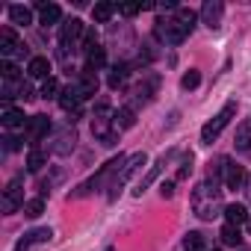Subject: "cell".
<instances>
[{
    "label": "cell",
    "mask_w": 251,
    "mask_h": 251,
    "mask_svg": "<svg viewBox=\"0 0 251 251\" xmlns=\"http://www.w3.org/2000/svg\"><path fill=\"white\" fill-rule=\"evenodd\" d=\"M192 210H195L198 219H207V222L219 216L222 201H219V189L210 180H204V183L195 186V192H192Z\"/></svg>",
    "instance_id": "6da1fadb"
},
{
    "label": "cell",
    "mask_w": 251,
    "mask_h": 251,
    "mask_svg": "<svg viewBox=\"0 0 251 251\" xmlns=\"http://www.w3.org/2000/svg\"><path fill=\"white\" fill-rule=\"evenodd\" d=\"M233 115H236V103H233V100H227V103H225V106H222V109H219L207 124H204V127H201V142H204V145H213V142L219 139V133L230 124V118H233Z\"/></svg>",
    "instance_id": "7a4b0ae2"
},
{
    "label": "cell",
    "mask_w": 251,
    "mask_h": 251,
    "mask_svg": "<svg viewBox=\"0 0 251 251\" xmlns=\"http://www.w3.org/2000/svg\"><path fill=\"white\" fill-rule=\"evenodd\" d=\"M109 127H115V112H112L106 103H100V106L95 109V118H92V133H95L98 139H103V145H112V142H115V136L109 133Z\"/></svg>",
    "instance_id": "3957f363"
},
{
    "label": "cell",
    "mask_w": 251,
    "mask_h": 251,
    "mask_svg": "<svg viewBox=\"0 0 251 251\" xmlns=\"http://www.w3.org/2000/svg\"><path fill=\"white\" fill-rule=\"evenodd\" d=\"M157 36H160L163 42H169V45H180V42L189 36V30H186L177 18H166V21H157Z\"/></svg>",
    "instance_id": "277c9868"
},
{
    "label": "cell",
    "mask_w": 251,
    "mask_h": 251,
    "mask_svg": "<svg viewBox=\"0 0 251 251\" xmlns=\"http://www.w3.org/2000/svg\"><path fill=\"white\" fill-rule=\"evenodd\" d=\"M0 207H3V213H18L24 207V189H21L18 180H12L3 189V201H0Z\"/></svg>",
    "instance_id": "5b68a950"
},
{
    "label": "cell",
    "mask_w": 251,
    "mask_h": 251,
    "mask_svg": "<svg viewBox=\"0 0 251 251\" xmlns=\"http://www.w3.org/2000/svg\"><path fill=\"white\" fill-rule=\"evenodd\" d=\"M139 166H145V154H133L127 163H124V169L115 175V180H112V186H109V189H112V195H115V192H118L124 183H127L133 175H136V169H139Z\"/></svg>",
    "instance_id": "8992f818"
},
{
    "label": "cell",
    "mask_w": 251,
    "mask_h": 251,
    "mask_svg": "<svg viewBox=\"0 0 251 251\" xmlns=\"http://www.w3.org/2000/svg\"><path fill=\"white\" fill-rule=\"evenodd\" d=\"M115 166H124V157H118V160H109L106 166H100V172H98V175H95V177H92L89 183H83V186H80V189H77L74 195L80 198V195H89V192H95V189H98V186H100V183H103V180H106V177L112 175V169H115Z\"/></svg>",
    "instance_id": "52a82bcc"
},
{
    "label": "cell",
    "mask_w": 251,
    "mask_h": 251,
    "mask_svg": "<svg viewBox=\"0 0 251 251\" xmlns=\"http://www.w3.org/2000/svg\"><path fill=\"white\" fill-rule=\"evenodd\" d=\"M80 36H86V24H83L80 18H71V21H65V24H62V30H59V42H62V48L74 45Z\"/></svg>",
    "instance_id": "ba28073f"
},
{
    "label": "cell",
    "mask_w": 251,
    "mask_h": 251,
    "mask_svg": "<svg viewBox=\"0 0 251 251\" xmlns=\"http://www.w3.org/2000/svg\"><path fill=\"white\" fill-rule=\"evenodd\" d=\"M48 130H50V118H48V115H33V118L27 121V136H30L33 142L45 139Z\"/></svg>",
    "instance_id": "9c48e42d"
},
{
    "label": "cell",
    "mask_w": 251,
    "mask_h": 251,
    "mask_svg": "<svg viewBox=\"0 0 251 251\" xmlns=\"http://www.w3.org/2000/svg\"><path fill=\"white\" fill-rule=\"evenodd\" d=\"M18 48H21V45H18V36H15V30H12V27H3V30H0V53L9 59Z\"/></svg>",
    "instance_id": "30bf717a"
},
{
    "label": "cell",
    "mask_w": 251,
    "mask_h": 251,
    "mask_svg": "<svg viewBox=\"0 0 251 251\" xmlns=\"http://www.w3.org/2000/svg\"><path fill=\"white\" fill-rule=\"evenodd\" d=\"M248 216H251V213L245 210V204H227V207H225V219H227V225H236V227H239V225L248 222Z\"/></svg>",
    "instance_id": "8fae6325"
},
{
    "label": "cell",
    "mask_w": 251,
    "mask_h": 251,
    "mask_svg": "<svg viewBox=\"0 0 251 251\" xmlns=\"http://www.w3.org/2000/svg\"><path fill=\"white\" fill-rule=\"evenodd\" d=\"M0 118H3V124H6V127H27V115L21 112V109H15V106H3V115H0Z\"/></svg>",
    "instance_id": "7c38bea8"
},
{
    "label": "cell",
    "mask_w": 251,
    "mask_h": 251,
    "mask_svg": "<svg viewBox=\"0 0 251 251\" xmlns=\"http://www.w3.org/2000/svg\"><path fill=\"white\" fill-rule=\"evenodd\" d=\"M27 71H30V77L50 80V62H48L45 56H33V59H30V65H27Z\"/></svg>",
    "instance_id": "4fadbf2b"
},
{
    "label": "cell",
    "mask_w": 251,
    "mask_h": 251,
    "mask_svg": "<svg viewBox=\"0 0 251 251\" xmlns=\"http://www.w3.org/2000/svg\"><path fill=\"white\" fill-rule=\"evenodd\" d=\"M62 18V9L56 3H39V21L48 27V24H56Z\"/></svg>",
    "instance_id": "5bb4252c"
},
{
    "label": "cell",
    "mask_w": 251,
    "mask_h": 251,
    "mask_svg": "<svg viewBox=\"0 0 251 251\" xmlns=\"http://www.w3.org/2000/svg\"><path fill=\"white\" fill-rule=\"evenodd\" d=\"M77 92H80V98H89V95H95L98 92V77H95V71H83V77H80V83H77Z\"/></svg>",
    "instance_id": "9a60e30c"
},
{
    "label": "cell",
    "mask_w": 251,
    "mask_h": 251,
    "mask_svg": "<svg viewBox=\"0 0 251 251\" xmlns=\"http://www.w3.org/2000/svg\"><path fill=\"white\" fill-rule=\"evenodd\" d=\"M80 100H83V98H80L77 86H68V89H62V95H59V106H62V109H68V112H71V109L77 112Z\"/></svg>",
    "instance_id": "2e32d148"
},
{
    "label": "cell",
    "mask_w": 251,
    "mask_h": 251,
    "mask_svg": "<svg viewBox=\"0 0 251 251\" xmlns=\"http://www.w3.org/2000/svg\"><path fill=\"white\" fill-rule=\"evenodd\" d=\"M225 183H227V189H239L245 183V169L242 166H225Z\"/></svg>",
    "instance_id": "e0dca14e"
},
{
    "label": "cell",
    "mask_w": 251,
    "mask_h": 251,
    "mask_svg": "<svg viewBox=\"0 0 251 251\" xmlns=\"http://www.w3.org/2000/svg\"><path fill=\"white\" fill-rule=\"evenodd\" d=\"M201 15H204V21H207V27H210V30H213V27H219V18H222V3H219V0H210V3H204Z\"/></svg>",
    "instance_id": "ac0fdd59"
},
{
    "label": "cell",
    "mask_w": 251,
    "mask_h": 251,
    "mask_svg": "<svg viewBox=\"0 0 251 251\" xmlns=\"http://www.w3.org/2000/svg\"><path fill=\"white\" fill-rule=\"evenodd\" d=\"M183 248H186V251H207V239H204V233L189 230V233L183 236Z\"/></svg>",
    "instance_id": "d6986e66"
},
{
    "label": "cell",
    "mask_w": 251,
    "mask_h": 251,
    "mask_svg": "<svg viewBox=\"0 0 251 251\" xmlns=\"http://www.w3.org/2000/svg\"><path fill=\"white\" fill-rule=\"evenodd\" d=\"M9 18H12V24H18V27L33 24V12H30L27 6H9Z\"/></svg>",
    "instance_id": "ffe728a7"
},
{
    "label": "cell",
    "mask_w": 251,
    "mask_h": 251,
    "mask_svg": "<svg viewBox=\"0 0 251 251\" xmlns=\"http://www.w3.org/2000/svg\"><path fill=\"white\" fill-rule=\"evenodd\" d=\"M219 236H222L225 245H239V242H242V230H239L236 225H227V222H225V227L219 230Z\"/></svg>",
    "instance_id": "44dd1931"
},
{
    "label": "cell",
    "mask_w": 251,
    "mask_h": 251,
    "mask_svg": "<svg viewBox=\"0 0 251 251\" xmlns=\"http://www.w3.org/2000/svg\"><path fill=\"white\" fill-rule=\"evenodd\" d=\"M133 121H136V118H133V109H130V106H121V109L115 112V127H118V130L133 127Z\"/></svg>",
    "instance_id": "7402d4cb"
},
{
    "label": "cell",
    "mask_w": 251,
    "mask_h": 251,
    "mask_svg": "<svg viewBox=\"0 0 251 251\" xmlns=\"http://www.w3.org/2000/svg\"><path fill=\"white\" fill-rule=\"evenodd\" d=\"M86 68L89 71H95V68H103V62H106V53H103V48H92L89 53H86Z\"/></svg>",
    "instance_id": "603a6c76"
},
{
    "label": "cell",
    "mask_w": 251,
    "mask_h": 251,
    "mask_svg": "<svg viewBox=\"0 0 251 251\" xmlns=\"http://www.w3.org/2000/svg\"><path fill=\"white\" fill-rule=\"evenodd\" d=\"M112 12H115V6H112V3H95V9H92V15H95V21H98V24H106V21L112 18Z\"/></svg>",
    "instance_id": "cb8c5ba5"
},
{
    "label": "cell",
    "mask_w": 251,
    "mask_h": 251,
    "mask_svg": "<svg viewBox=\"0 0 251 251\" xmlns=\"http://www.w3.org/2000/svg\"><path fill=\"white\" fill-rule=\"evenodd\" d=\"M175 18H177L189 33H192V27H195V21H198V15H195L192 9H183V6H177V9H175Z\"/></svg>",
    "instance_id": "d4e9b609"
},
{
    "label": "cell",
    "mask_w": 251,
    "mask_h": 251,
    "mask_svg": "<svg viewBox=\"0 0 251 251\" xmlns=\"http://www.w3.org/2000/svg\"><path fill=\"white\" fill-rule=\"evenodd\" d=\"M127 71H130L127 65H115V68L109 71V77H106V83H109L112 89H118V86H121L124 80H127Z\"/></svg>",
    "instance_id": "484cf974"
},
{
    "label": "cell",
    "mask_w": 251,
    "mask_h": 251,
    "mask_svg": "<svg viewBox=\"0 0 251 251\" xmlns=\"http://www.w3.org/2000/svg\"><path fill=\"white\" fill-rule=\"evenodd\" d=\"M42 213H45V198H33V201H27V204H24V216L39 219Z\"/></svg>",
    "instance_id": "4316f807"
},
{
    "label": "cell",
    "mask_w": 251,
    "mask_h": 251,
    "mask_svg": "<svg viewBox=\"0 0 251 251\" xmlns=\"http://www.w3.org/2000/svg\"><path fill=\"white\" fill-rule=\"evenodd\" d=\"M42 166H45V154H42L39 148H33V151L27 154V169H30V172H39Z\"/></svg>",
    "instance_id": "83f0119b"
},
{
    "label": "cell",
    "mask_w": 251,
    "mask_h": 251,
    "mask_svg": "<svg viewBox=\"0 0 251 251\" xmlns=\"http://www.w3.org/2000/svg\"><path fill=\"white\" fill-rule=\"evenodd\" d=\"M236 148H239V151H251V127H239V133H236Z\"/></svg>",
    "instance_id": "f1b7e54d"
},
{
    "label": "cell",
    "mask_w": 251,
    "mask_h": 251,
    "mask_svg": "<svg viewBox=\"0 0 251 251\" xmlns=\"http://www.w3.org/2000/svg\"><path fill=\"white\" fill-rule=\"evenodd\" d=\"M198 83H201V74H198V71H186V74L180 77V86H183V89H195Z\"/></svg>",
    "instance_id": "f546056e"
},
{
    "label": "cell",
    "mask_w": 251,
    "mask_h": 251,
    "mask_svg": "<svg viewBox=\"0 0 251 251\" xmlns=\"http://www.w3.org/2000/svg\"><path fill=\"white\" fill-rule=\"evenodd\" d=\"M0 74H3V80H18V65L6 59L3 65H0Z\"/></svg>",
    "instance_id": "4dcf8cb0"
},
{
    "label": "cell",
    "mask_w": 251,
    "mask_h": 251,
    "mask_svg": "<svg viewBox=\"0 0 251 251\" xmlns=\"http://www.w3.org/2000/svg\"><path fill=\"white\" fill-rule=\"evenodd\" d=\"M56 92H59V83H56V80H53V77H50V80H45V83H42V98H53V95H56Z\"/></svg>",
    "instance_id": "1f68e13d"
},
{
    "label": "cell",
    "mask_w": 251,
    "mask_h": 251,
    "mask_svg": "<svg viewBox=\"0 0 251 251\" xmlns=\"http://www.w3.org/2000/svg\"><path fill=\"white\" fill-rule=\"evenodd\" d=\"M118 12H121V15H127V18H133L136 12H142V3H121Z\"/></svg>",
    "instance_id": "d6a6232c"
},
{
    "label": "cell",
    "mask_w": 251,
    "mask_h": 251,
    "mask_svg": "<svg viewBox=\"0 0 251 251\" xmlns=\"http://www.w3.org/2000/svg\"><path fill=\"white\" fill-rule=\"evenodd\" d=\"M189 169H192V157H186V160L180 163V169H177V177H186V175H189Z\"/></svg>",
    "instance_id": "836d02e7"
},
{
    "label": "cell",
    "mask_w": 251,
    "mask_h": 251,
    "mask_svg": "<svg viewBox=\"0 0 251 251\" xmlns=\"http://www.w3.org/2000/svg\"><path fill=\"white\" fill-rule=\"evenodd\" d=\"M160 195H163V198H172V195H175V183H172V180H166V183L160 186Z\"/></svg>",
    "instance_id": "e575fe53"
},
{
    "label": "cell",
    "mask_w": 251,
    "mask_h": 251,
    "mask_svg": "<svg viewBox=\"0 0 251 251\" xmlns=\"http://www.w3.org/2000/svg\"><path fill=\"white\" fill-rule=\"evenodd\" d=\"M3 142H6V151H18L21 148V139H15V136H6Z\"/></svg>",
    "instance_id": "d590c367"
},
{
    "label": "cell",
    "mask_w": 251,
    "mask_h": 251,
    "mask_svg": "<svg viewBox=\"0 0 251 251\" xmlns=\"http://www.w3.org/2000/svg\"><path fill=\"white\" fill-rule=\"evenodd\" d=\"M18 98H24V100H30V98H33V89H30V86L24 83V86L18 89Z\"/></svg>",
    "instance_id": "8d00e7d4"
},
{
    "label": "cell",
    "mask_w": 251,
    "mask_h": 251,
    "mask_svg": "<svg viewBox=\"0 0 251 251\" xmlns=\"http://www.w3.org/2000/svg\"><path fill=\"white\" fill-rule=\"evenodd\" d=\"M245 225H248V233H251V216H248V222H245Z\"/></svg>",
    "instance_id": "74e56055"
},
{
    "label": "cell",
    "mask_w": 251,
    "mask_h": 251,
    "mask_svg": "<svg viewBox=\"0 0 251 251\" xmlns=\"http://www.w3.org/2000/svg\"><path fill=\"white\" fill-rule=\"evenodd\" d=\"M109 251H112V248H109Z\"/></svg>",
    "instance_id": "f35d334b"
}]
</instances>
